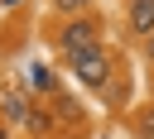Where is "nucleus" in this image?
Returning <instances> with one entry per match:
<instances>
[{
  "instance_id": "39448f33",
  "label": "nucleus",
  "mask_w": 154,
  "mask_h": 139,
  "mask_svg": "<svg viewBox=\"0 0 154 139\" xmlns=\"http://www.w3.org/2000/svg\"><path fill=\"white\" fill-rule=\"evenodd\" d=\"M53 5H58V14H67V19H72V14H82L91 0H53Z\"/></svg>"
},
{
  "instance_id": "f03ea898",
  "label": "nucleus",
  "mask_w": 154,
  "mask_h": 139,
  "mask_svg": "<svg viewBox=\"0 0 154 139\" xmlns=\"http://www.w3.org/2000/svg\"><path fill=\"white\" fill-rule=\"evenodd\" d=\"M58 48H63V53H82V48H96V24H91V19H82V14L63 19V29H58Z\"/></svg>"
},
{
  "instance_id": "7ed1b4c3",
  "label": "nucleus",
  "mask_w": 154,
  "mask_h": 139,
  "mask_svg": "<svg viewBox=\"0 0 154 139\" xmlns=\"http://www.w3.org/2000/svg\"><path fill=\"white\" fill-rule=\"evenodd\" d=\"M130 34H140V38L154 34V0H135L130 5Z\"/></svg>"
},
{
  "instance_id": "f257e3e1",
  "label": "nucleus",
  "mask_w": 154,
  "mask_h": 139,
  "mask_svg": "<svg viewBox=\"0 0 154 139\" xmlns=\"http://www.w3.org/2000/svg\"><path fill=\"white\" fill-rule=\"evenodd\" d=\"M67 67L77 72V81L82 86H106V77H111V53L96 43V48H82V53H67Z\"/></svg>"
},
{
  "instance_id": "0eeeda50",
  "label": "nucleus",
  "mask_w": 154,
  "mask_h": 139,
  "mask_svg": "<svg viewBox=\"0 0 154 139\" xmlns=\"http://www.w3.org/2000/svg\"><path fill=\"white\" fill-rule=\"evenodd\" d=\"M130 5H135V0H130Z\"/></svg>"
},
{
  "instance_id": "423d86ee",
  "label": "nucleus",
  "mask_w": 154,
  "mask_h": 139,
  "mask_svg": "<svg viewBox=\"0 0 154 139\" xmlns=\"http://www.w3.org/2000/svg\"><path fill=\"white\" fill-rule=\"evenodd\" d=\"M0 139H10V134H5V125H0Z\"/></svg>"
},
{
  "instance_id": "20e7f679",
  "label": "nucleus",
  "mask_w": 154,
  "mask_h": 139,
  "mask_svg": "<svg viewBox=\"0 0 154 139\" xmlns=\"http://www.w3.org/2000/svg\"><path fill=\"white\" fill-rule=\"evenodd\" d=\"M24 129H29L34 139H43V134L53 129V120H48V110H24Z\"/></svg>"
}]
</instances>
